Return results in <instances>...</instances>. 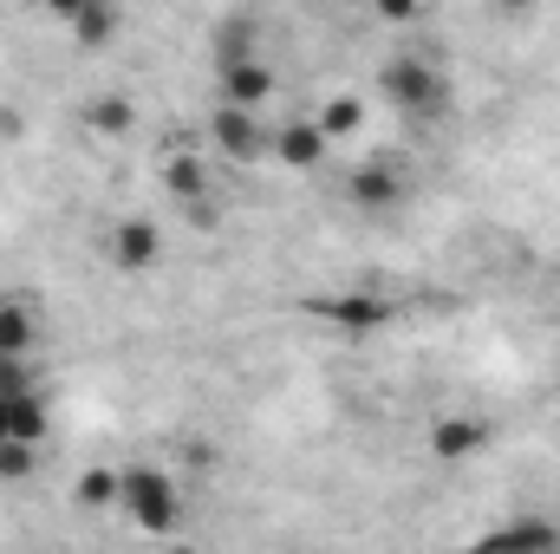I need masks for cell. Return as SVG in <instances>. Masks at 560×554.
<instances>
[{
	"label": "cell",
	"mask_w": 560,
	"mask_h": 554,
	"mask_svg": "<svg viewBox=\"0 0 560 554\" xmlns=\"http://www.w3.org/2000/svg\"><path fill=\"white\" fill-rule=\"evenodd\" d=\"M85 125L98 131V138H131L138 131V105H131V92H92L85 99Z\"/></svg>",
	"instance_id": "2e32d148"
},
{
	"label": "cell",
	"mask_w": 560,
	"mask_h": 554,
	"mask_svg": "<svg viewBox=\"0 0 560 554\" xmlns=\"http://www.w3.org/2000/svg\"><path fill=\"white\" fill-rule=\"evenodd\" d=\"M156 262H163V229L143 222V216H125V222L112 229V268H118V275H150Z\"/></svg>",
	"instance_id": "9c48e42d"
},
{
	"label": "cell",
	"mask_w": 560,
	"mask_h": 554,
	"mask_svg": "<svg viewBox=\"0 0 560 554\" xmlns=\"http://www.w3.org/2000/svg\"><path fill=\"white\" fill-rule=\"evenodd\" d=\"M163 554H202V549H189V542L176 535V542H163Z\"/></svg>",
	"instance_id": "44dd1931"
},
{
	"label": "cell",
	"mask_w": 560,
	"mask_h": 554,
	"mask_svg": "<svg viewBox=\"0 0 560 554\" xmlns=\"http://www.w3.org/2000/svg\"><path fill=\"white\" fill-rule=\"evenodd\" d=\"M275 157L287 170H319V163L332 157V143H326V131H319L313 118H287L275 131Z\"/></svg>",
	"instance_id": "8fae6325"
},
{
	"label": "cell",
	"mask_w": 560,
	"mask_h": 554,
	"mask_svg": "<svg viewBox=\"0 0 560 554\" xmlns=\"http://www.w3.org/2000/svg\"><path fill=\"white\" fill-rule=\"evenodd\" d=\"M306 313L332 333H385L398 320V300L392 293H313Z\"/></svg>",
	"instance_id": "277c9868"
},
{
	"label": "cell",
	"mask_w": 560,
	"mask_h": 554,
	"mask_svg": "<svg viewBox=\"0 0 560 554\" xmlns=\"http://www.w3.org/2000/svg\"><path fill=\"white\" fill-rule=\"evenodd\" d=\"M26 392H39L33 359H0V405H13V399H26Z\"/></svg>",
	"instance_id": "d6986e66"
},
{
	"label": "cell",
	"mask_w": 560,
	"mask_h": 554,
	"mask_svg": "<svg viewBox=\"0 0 560 554\" xmlns=\"http://www.w3.org/2000/svg\"><path fill=\"white\" fill-rule=\"evenodd\" d=\"M405 196H411V170L398 157H365L346 176V203L359 216H392V209H405Z\"/></svg>",
	"instance_id": "3957f363"
},
{
	"label": "cell",
	"mask_w": 560,
	"mask_h": 554,
	"mask_svg": "<svg viewBox=\"0 0 560 554\" xmlns=\"http://www.w3.org/2000/svg\"><path fill=\"white\" fill-rule=\"evenodd\" d=\"M72 496H79L85 509H118V470H85Z\"/></svg>",
	"instance_id": "ac0fdd59"
},
{
	"label": "cell",
	"mask_w": 560,
	"mask_h": 554,
	"mask_svg": "<svg viewBox=\"0 0 560 554\" xmlns=\"http://www.w3.org/2000/svg\"><path fill=\"white\" fill-rule=\"evenodd\" d=\"M313 125L326 131V143H346L365 131V99L359 92H339V99H326L319 112H313Z\"/></svg>",
	"instance_id": "e0dca14e"
},
{
	"label": "cell",
	"mask_w": 560,
	"mask_h": 554,
	"mask_svg": "<svg viewBox=\"0 0 560 554\" xmlns=\"http://www.w3.org/2000/svg\"><path fill=\"white\" fill-rule=\"evenodd\" d=\"M463 554H560V522H548V516H509L502 529L476 535Z\"/></svg>",
	"instance_id": "52a82bcc"
},
{
	"label": "cell",
	"mask_w": 560,
	"mask_h": 554,
	"mask_svg": "<svg viewBox=\"0 0 560 554\" xmlns=\"http://www.w3.org/2000/svg\"><path fill=\"white\" fill-rule=\"evenodd\" d=\"M59 20H66L72 46H85V53H98V46H112L125 33V13L112 0H72V7H59Z\"/></svg>",
	"instance_id": "30bf717a"
},
{
	"label": "cell",
	"mask_w": 560,
	"mask_h": 554,
	"mask_svg": "<svg viewBox=\"0 0 560 554\" xmlns=\"http://www.w3.org/2000/svg\"><path fill=\"white\" fill-rule=\"evenodd\" d=\"M423 443H430V457H436L443 470H456V463H469V457H482V450L495 443V430H489L482 417H469V412H443V417H430V430H423Z\"/></svg>",
	"instance_id": "8992f818"
},
{
	"label": "cell",
	"mask_w": 560,
	"mask_h": 554,
	"mask_svg": "<svg viewBox=\"0 0 560 554\" xmlns=\"http://www.w3.org/2000/svg\"><path fill=\"white\" fill-rule=\"evenodd\" d=\"M163 189H170V203L176 209H196V203H209V163L202 157H189V150H176V157H163Z\"/></svg>",
	"instance_id": "5bb4252c"
},
{
	"label": "cell",
	"mask_w": 560,
	"mask_h": 554,
	"mask_svg": "<svg viewBox=\"0 0 560 554\" xmlns=\"http://www.w3.org/2000/svg\"><path fill=\"white\" fill-rule=\"evenodd\" d=\"M118 516L150 535V542H176L183 535V489L163 463H125L118 470Z\"/></svg>",
	"instance_id": "7a4b0ae2"
},
{
	"label": "cell",
	"mask_w": 560,
	"mask_h": 554,
	"mask_svg": "<svg viewBox=\"0 0 560 554\" xmlns=\"http://www.w3.org/2000/svg\"><path fill=\"white\" fill-rule=\"evenodd\" d=\"M0 443H7V412H0Z\"/></svg>",
	"instance_id": "7402d4cb"
},
{
	"label": "cell",
	"mask_w": 560,
	"mask_h": 554,
	"mask_svg": "<svg viewBox=\"0 0 560 554\" xmlns=\"http://www.w3.org/2000/svg\"><path fill=\"white\" fill-rule=\"evenodd\" d=\"M209 53H215V66L261 59V20H255V13H222L215 33H209Z\"/></svg>",
	"instance_id": "4fadbf2b"
},
{
	"label": "cell",
	"mask_w": 560,
	"mask_h": 554,
	"mask_svg": "<svg viewBox=\"0 0 560 554\" xmlns=\"http://www.w3.org/2000/svg\"><path fill=\"white\" fill-rule=\"evenodd\" d=\"M280 92V72L268 59H235V66H215V105H235V112H261Z\"/></svg>",
	"instance_id": "ba28073f"
},
{
	"label": "cell",
	"mask_w": 560,
	"mask_h": 554,
	"mask_svg": "<svg viewBox=\"0 0 560 554\" xmlns=\"http://www.w3.org/2000/svg\"><path fill=\"white\" fill-rule=\"evenodd\" d=\"M209 143H215V157H229V163H268L275 131L261 125V112L215 105V112H209Z\"/></svg>",
	"instance_id": "5b68a950"
},
{
	"label": "cell",
	"mask_w": 560,
	"mask_h": 554,
	"mask_svg": "<svg viewBox=\"0 0 560 554\" xmlns=\"http://www.w3.org/2000/svg\"><path fill=\"white\" fill-rule=\"evenodd\" d=\"M33 463H39V450H26V443H0V483H26Z\"/></svg>",
	"instance_id": "ffe728a7"
},
{
	"label": "cell",
	"mask_w": 560,
	"mask_h": 554,
	"mask_svg": "<svg viewBox=\"0 0 560 554\" xmlns=\"http://www.w3.org/2000/svg\"><path fill=\"white\" fill-rule=\"evenodd\" d=\"M0 412H7V443L39 450V443L52 437V405H46V392H26V399H13V405H0Z\"/></svg>",
	"instance_id": "9a60e30c"
},
{
	"label": "cell",
	"mask_w": 560,
	"mask_h": 554,
	"mask_svg": "<svg viewBox=\"0 0 560 554\" xmlns=\"http://www.w3.org/2000/svg\"><path fill=\"white\" fill-rule=\"evenodd\" d=\"M378 99H385L392 112L418 118V125H436V118L456 112V79H450L443 59H430V53H392V59L378 66Z\"/></svg>",
	"instance_id": "6da1fadb"
},
{
	"label": "cell",
	"mask_w": 560,
	"mask_h": 554,
	"mask_svg": "<svg viewBox=\"0 0 560 554\" xmlns=\"http://www.w3.org/2000/svg\"><path fill=\"white\" fill-rule=\"evenodd\" d=\"M33 346H39V307L0 293V359H33Z\"/></svg>",
	"instance_id": "7c38bea8"
}]
</instances>
